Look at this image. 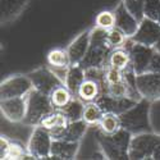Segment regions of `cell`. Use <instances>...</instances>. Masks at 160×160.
Masks as SVG:
<instances>
[{"label": "cell", "instance_id": "cell-1", "mask_svg": "<svg viewBox=\"0 0 160 160\" xmlns=\"http://www.w3.org/2000/svg\"><path fill=\"white\" fill-rule=\"evenodd\" d=\"M132 136V133L124 128L118 131L114 135H104L99 129H96V142L101 154L104 155V159H129L128 149Z\"/></svg>", "mask_w": 160, "mask_h": 160}, {"label": "cell", "instance_id": "cell-2", "mask_svg": "<svg viewBox=\"0 0 160 160\" xmlns=\"http://www.w3.org/2000/svg\"><path fill=\"white\" fill-rule=\"evenodd\" d=\"M150 101L141 99L135 105L129 108L127 112L121 114L122 128L127 129L132 135H138L143 132H151V122H150Z\"/></svg>", "mask_w": 160, "mask_h": 160}, {"label": "cell", "instance_id": "cell-3", "mask_svg": "<svg viewBox=\"0 0 160 160\" xmlns=\"http://www.w3.org/2000/svg\"><path fill=\"white\" fill-rule=\"evenodd\" d=\"M110 49L105 41V31L95 27L91 30V42L86 57L79 64L83 69L88 68H105L108 64Z\"/></svg>", "mask_w": 160, "mask_h": 160}, {"label": "cell", "instance_id": "cell-4", "mask_svg": "<svg viewBox=\"0 0 160 160\" xmlns=\"http://www.w3.org/2000/svg\"><path fill=\"white\" fill-rule=\"evenodd\" d=\"M26 99H27V113L23 121V124L26 126H40L42 119L54 110L50 98L35 88L26 96Z\"/></svg>", "mask_w": 160, "mask_h": 160}, {"label": "cell", "instance_id": "cell-5", "mask_svg": "<svg viewBox=\"0 0 160 160\" xmlns=\"http://www.w3.org/2000/svg\"><path fill=\"white\" fill-rule=\"evenodd\" d=\"M159 145H160V135L152 131L133 135L128 149V158L132 160L152 159L154 152Z\"/></svg>", "mask_w": 160, "mask_h": 160}, {"label": "cell", "instance_id": "cell-6", "mask_svg": "<svg viewBox=\"0 0 160 160\" xmlns=\"http://www.w3.org/2000/svg\"><path fill=\"white\" fill-rule=\"evenodd\" d=\"M51 133L42 128L41 126H36L32 129V133L27 142V151L31 159H50L51 158V146H52Z\"/></svg>", "mask_w": 160, "mask_h": 160}, {"label": "cell", "instance_id": "cell-7", "mask_svg": "<svg viewBox=\"0 0 160 160\" xmlns=\"http://www.w3.org/2000/svg\"><path fill=\"white\" fill-rule=\"evenodd\" d=\"M33 90L28 74H13L0 83V99L27 96Z\"/></svg>", "mask_w": 160, "mask_h": 160}, {"label": "cell", "instance_id": "cell-8", "mask_svg": "<svg viewBox=\"0 0 160 160\" xmlns=\"http://www.w3.org/2000/svg\"><path fill=\"white\" fill-rule=\"evenodd\" d=\"M31 81L33 83V88L42 92L45 95H50L57 87L64 85V82L57 76V73L52 71L49 65L38 67L28 73Z\"/></svg>", "mask_w": 160, "mask_h": 160}, {"label": "cell", "instance_id": "cell-9", "mask_svg": "<svg viewBox=\"0 0 160 160\" xmlns=\"http://www.w3.org/2000/svg\"><path fill=\"white\" fill-rule=\"evenodd\" d=\"M131 52V60H132V69L136 76L142 74L145 72H149V67L155 52V48L146 46L142 44H137L128 38L126 45Z\"/></svg>", "mask_w": 160, "mask_h": 160}, {"label": "cell", "instance_id": "cell-10", "mask_svg": "<svg viewBox=\"0 0 160 160\" xmlns=\"http://www.w3.org/2000/svg\"><path fill=\"white\" fill-rule=\"evenodd\" d=\"M135 83L141 99L150 102L160 101V73L145 72L142 74H137Z\"/></svg>", "mask_w": 160, "mask_h": 160}, {"label": "cell", "instance_id": "cell-11", "mask_svg": "<svg viewBox=\"0 0 160 160\" xmlns=\"http://www.w3.org/2000/svg\"><path fill=\"white\" fill-rule=\"evenodd\" d=\"M0 112L7 121L12 123H23L27 113V99L26 96L0 99Z\"/></svg>", "mask_w": 160, "mask_h": 160}, {"label": "cell", "instance_id": "cell-12", "mask_svg": "<svg viewBox=\"0 0 160 160\" xmlns=\"http://www.w3.org/2000/svg\"><path fill=\"white\" fill-rule=\"evenodd\" d=\"M131 40L137 44L155 48L160 40V23L143 17L140 21L136 33L131 37Z\"/></svg>", "mask_w": 160, "mask_h": 160}, {"label": "cell", "instance_id": "cell-13", "mask_svg": "<svg viewBox=\"0 0 160 160\" xmlns=\"http://www.w3.org/2000/svg\"><path fill=\"white\" fill-rule=\"evenodd\" d=\"M46 64L57 73V76L64 82L67 71L72 65L71 57L68 54L67 48H54L51 49L46 55Z\"/></svg>", "mask_w": 160, "mask_h": 160}, {"label": "cell", "instance_id": "cell-14", "mask_svg": "<svg viewBox=\"0 0 160 160\" xmlns=\"http://www.w3.org/2000/svg\"><path fill=\"white\" fill-rule=\"evenodd\" d=\"M91 30L92 28H87V30L82 31L81 33L77 35L72 40L68 46H67V50H68V54L71 57L72 64H74V65L81 64L82 60L85 59L86 52H87L88 46H90V42H91Z\"/></svg>", "mask_w": 160, "mask_h": 160}, {"label": "cell", "instance_id": "cell-15", "mask_svg": "<svg viewBox=\"0 0 160 160\" xmlns=\"http://www.w3.org/2000/svg\"><path fill=\"white\" fill-rule=\"evenodd\" d=\"M114 12H115V17H117L115 27L119 28L121 31H123L131 38L133 35L136 33V31L138 28V24H140V21L129 12V9L124 5L123 2H121L117 5Z\"/></svg>", "mask_w": 160, "mask_h": 160}, {"label": "cell", "instance_id": "cell-16", "mask_svg": "<svg viewBox=\"0 0 160 160\" xmlns=\"http://www.w3.org/2000/svg\"><path fill=\"white\" fill-rule=\"evenodd\" d=\"M137 101L138 100L131 99V98H114V96L106 95V94H102L98 100V102L101 106V109L104 110V113H115L118 115L127 112Z\"/></svg>", "mask_w": 160, "mask_h": 160}, {"label": "cell", "instance_id": "cell-17", "mask_svg": "<svg viewBox=\"0 0 160 160\" xmlns=\"http://www.w3.org/2000/svg\"><path fill=\"white\" fill-rule=\"evenodd\" d=\"M0 158L3 160H21L27 159L28 151L27 146H24L14 140H10L7 136L0 137Z\"/></svg>", "mask_w": 160, "mask_h": 160}, {"label": "cell", "instance_id": "cell-18", "mask_svg": "<svg viewBox=\"0 0 160 160\" xmlns=\"http://www.w3.org/2000/svg\"><path fill=\"white\" fill-rule=\"evenodd\" d=\"M88 127L90 126L83 121V119H79V121H74V122H69L59 133H57L55 136H52V138L72 141V142H81L82 138L86 135Z\"/></svg>", "mask_w": 160, "mask_h": 160}, {"label": "cell", "instance_id": "cell-19", "mask_svg": "<svg viewBox=\"0 0 160 160\" xmlns=\"http://www.w3.org/2000/svg\"><path fill=\"white\" fill-rule=\"evenodd\" d=\"M79 150V142L54 138L51 146V158L57 160H72L77 158Z\"/></svg>", "mask_w": 160, "mask_h": 160}, {"label": "cell", "instance_id": "cell-20", "mask_svg": "<svg viewBox=\"0 0 160 160\" xmlns=\"http://www.w3.org/2000/svg\"><path fill=\"white\" fill-rule=\"evenodd\" d=\"M31 0H0L2 7V24H8L16 21L23 10L27 8Z\"/></svg>", "mask_w": 160, "mask_h": 160}, {"label": "cell", "instance_id": "cell-21", "mask_svg": "<svg viewBox=\"0 0 160 160\" xmlns=\"http://www.w3.org/2000/svg\"><path fill=\"white\" fill-rule=\"evenodd\" d=\"M102 94H104V86L100 82L95 81V79L86 77L82 85L79 86L76 96L83 102H91V101H98Z\"/></svg>", "mask_w": 160, "mask_h": 160}, {"label": "cell", "instance_id": "cell-22", "mask_svg": "<svg viewBox=\"0 0 160 160\" xmlns=\"http://www.w3.org/2000/svg\"><path fill=\"white\" fill-rule=\"evenodd\" d=\"M108 67L119 69V71H133L132 69V60H131V52L127 46L113 49L108 58Z\"/></svg>", "mask_w": 160, "mask_h": 160}, {"label": "cell", "instance_id": "cell-23", "mask_svg": "<svg viewBox=\"0 0 160 160\" xmlns=\"http://www.w3.org/2000/svg\"><path fill=\"white\" fill-rule=\"evenodd\" d=\"M68 123H69V121H68V118L64 115V113L59 109H54L50 114H48L42 119V122L40 123V126L48 129L51 133V136H55L57 133H59Z\"/></svg>", "mask_w": 160, "mask_h": 160}, {"label": "cell", "instance_id": "cell-24", "mask_svg": "<svg viewBox=\"0 0 160 160\" xmlns=\"http://www.w3.org/2000/svg\"><path fill=\"white\" fill-rule=\"evenodd\" d=\"M85 79H86L85 69L79 64H77V65L72 64L68 68V71H67V74L64 78V86L68 88L73 95H76L79 86L82 85Z\"/></svg>", "mask_w": 160, "mask_h": 160}, {"label": "cell", "instance_id": "cell-25", "mask_svg": "<svg viewBox=\"0 0 160 160\" xmlns=\"http://www.w3.org/2000/svg\"><path fill=\"white\" fill-rule=\"evenodd\" d=\"M98 129L104 135H114L122 129L121 115L115 113H104L100 123L98 124Z\"/></svg>", "mask_w": 160, "mask_h": 160}, {"label": "cell", "instance_id": "cell-26", "mask_svg": "<svg viewBox=\"0 0 160 160\" xmlns=\"http://www.w3.org/2000/svg\"><path fill=\"white\" fill-rule=\"evenodd\" d=\"M104 115V110L101 109V106L99 105L98 101H91V102H85V108H83V114L82 119L90 126H96L100 123L101 118Z\"/></svg>", "mask_w": 160, "mask_h": 160}, {"label": "cell", "instance_id": "cell-27", "mask_svg": "<svg viewBox=\"0 0 160 160\" xmlns=\"http://www.w3.org/2000/svg\"><path fill=\"white\" fill-rule=\"evenodd\" d=\"M76 95H73L72 92L67 88L64 85L57 87L54 91L51 92V94L49 95L50 98V101L52 104V106H54V109H63L65 105H68L69 101L74 98Z\"/></svg>", "mask_w": 160, "mask_h": 160}, {"label": "cell", "instance_id": "cell-28", "mask_svg": "<svg viewBox=\"0 0 160 160\" xmlns=\"http://www.w3.org/2000/svg\"><path fill=\"white\" fill-rule=\"evenodd\" d=\"M83 108H85V102L82 100H79L77 96H74L68 105H65L63 109H60L64 115L68 118L69 122H74V121H79L82 119V114H83Z\"/></svg>", "mask_w": 160, "mask_h": 160}, {"label": "cell", "instance_id": "cell-29", "mask_svg": "<svg viewBox=\"0 0 160 160\" xmlns=\"http://www.w3.org/2000/svg\"><path fill=\"white\" fill-rule=\"evenodd\" d=\"M128 38L129 37L123 31H121L117 27H114L109 31H105V41H106V45L109 46L110 50L126 46Z\"/></svg>", "mask_w": 160, "mask_h": 160}, {"label": "cell", "instance_id": "cell-30", "mask_svg": "<svg viewBox=\"0 0 160 160\" xmlns=\"http://www.w3.org/2000/svg\"><path fill=\"white\" fill-rule=\"evenodd\" d=\"M115 23H117V17L114 10H101L95 17V27L104 31H109L114 28Z\"/></svg>", "mask_w": 160, "mask_h": 160}, {"label": "cell", "instance_id": "cell-31", "mask_svg": "<svg viewBox=\"0 0 160 160\" xmlns=\"http://www.w3.org/2000/svg\"><path fill=\"white\" fill-rule=\"evenodd\" d=\"M143 17L160 23V0H145Z\"/></svg>", "mask_w": 160, "mask_h": 160}, {"label": "cell", "instance_id": "cell-32", "mask_svg": "<svg viewBox=\"0 0 160 160\" xmlns=\"http://www.w3.org/2000/svg\"><path fill=\"white\" fill-rule=\"evenodd\" d=\"M124 5L129 9V12L135 16L138 21L143 18V3L145 0H122Z\"/></svg>", "mask_w": 160, "mask_h": 160}, {"label": "cell", "instance_id": "cell-33", "mask_svg": "<svg viewBox=\"0 0 160 160\" xmlns=\"http://www.w3.org/2000/svg\"><path fill=\"white\" fill-rule=\"evenodd\" d=\"M149 72H155V73H160V52L155 50L150 67H149Z\"/></svg>", "mask_w": 160, "mask_h": 160}, {"label": "cell", "instance_id": "cell-34", "mask_svg": "<svg viewBox=\"0 0 160 160\" xmlns=\"http://www.w3.org/2000/svg\"><path fill=\"white\" fill-rule=\"evenodd\" d=\"M152 159H154V160H160V145L158 146V149L155 150V152H154V156H152Z\"/></svg>", "mask_w": 160, "mask_h": 160}, {"label": "cell", "instance_id": "cell-35", "mask_svg": "<svg viewBox=\"0 0 160 160\" xmlns=\"http://www.w3.org/2000/svg\"><path fill=\"white\" fill-rule=\"evenodd\" d=\"M155 50H156V51H159V52H160V40H159V41H158V44H156V45H155Z\"/></svg>", "mask_w": 160, "mask_h": 160}]
</instances>
